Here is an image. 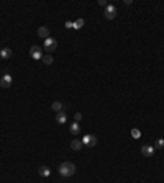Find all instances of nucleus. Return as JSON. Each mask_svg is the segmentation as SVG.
I'll return each instance as SVG.
<instances>
[{
  "instance_id": "nucleus-18",
  "label": "nucleus",
  "mask_w": 164,
  "mask_h": 183,
  "mask_svg": "<svg viewBox=\"0 0 164 183\" xmlns=\"http://www.w3.org/2000/svg\"><path fill=\"white\" fill-rule=\"evenodd\" d=\"M164 145V139H156V142H154V149H161Z\"/></svg>"
},
{
  "instance_id": "nucleus-5",
  "label": "nucleus",
  "mask_w": 164,
  "mask_h": 183,
  "mask_svg": "<svg viewBox=\"0 0 164 183\" xmlns=\"http://www.w3.org/2000/svg\"><path fill=\"white\" fill-rule=\"evenodd\" d=\"M82 144H85L87 147H94V145L97 144V137L92 136V134H85L84 139H82Z\"/></svg>"
},
{
  "instance_id": "nucleus-2",
  "label": "nucleus",
  "mask_w": 164,
  "mask_h": 183,
  "mask_svg": "<svg viewBox=\"0 0 164 183\" xmlns=\"http://www.w3.org/2000/svg\"><path fill=\"white\" fill-rule=\"evenodd\" d=\"M56 48H58V41H56V39L48 38L45 41V51H46V53H54Z\"/></svg>"
},
{
  "instance_id": "nucleus-6",
  "label": "nucleus",
  "mask_w": 164,
  "mask_h": 183,
  "mask_svg": "<svg viewBox=\"0 0 164 183\" xmlns=\"http://www.w3.org/2000/svg\"><path fill=\"white\" fill-rule=\"evenodd\" d=\"M12 85V75L10 74H3L2 79H0V87H3V89H8Z\"/></svg>"
},
{
  "instance_id": "nucleus-4",
  "label": "nucleus",
  "mask_w": 164,
  "mask_h": 183,
  "mask_svg": "<svg viewBox=\"0 0 164 183\" xmlns=\"http://www.w3.org/2000/svg\"><path fill=\"white\" fill-rule=\"evenodd\" d=\"M30 56L33 57V59H43V49L40 48V46H36V44H34V46H31L30 48Z\"/></svg>"
},
{
  "instance_id": "nucleus-8",
  "label": "nucleus",
  "mask_w": 164,
  "mask_h": 183,
  "mask_svg": "<svg viewBox=\"0 0 164 183\" xmlns=\"http://www.w3.org/2000/svg\"><path fill=\"white\" fill-rule=\"evenodd\" d=\"M38 36H40V38L48 39V38H49V30H48L46 26H40V28H38Z\"/></svg>"
},
{
  "instance_id": "nucleus-14",
  "label": "nucleus",
  "mask_w": 164,
  "mask_h": 183,
  "mask_svg": "<svg viewBox=\"0 0 164 183\" xmlns=\"http://www.w3.org/2000/svg\"><path fill=\"white\" fill-rule=\"evenodd\" d=\"M43 64H46V65H49V64H53V56L51 54H46V56H43Z\"/></svg>"
},
{
  "instance_id": "nucleus-17",
  "label": "nucleus",
  "mask_w": 164,
  "mask_h": 183,
  "mask_svg": "<svg viewBox=\"0 0 164 183\" xmlns=\"http://www.w3.org/2000/svg\"><path fill=\"white\" fill-rule=\"evenodd\" d=\"M82 26H84V20L82 18H79V20L74 21V28H76V30H79V28H82Z\"/></svg>"
},
{
  "instance_id": "nucleus-13",
  "label": "nucleus",
  "mask_w": 164,
  "mask_h": 183,
  "mask_svg": "<svg viewBox=\"0 0 164 183\" xmlns=\"http://www.w3.org/2000/svg\"><path fill=\"white\" fill-rule=\"evenodd\" d=\"M38 173L41 175V177H49V173H51V170H49L48 167H40V168H38Z\"/></svg>"
},
{
  "instance_id": "nucleus-19",
  "label": "nucleus",
  "mask_w": 164,
  "mask_h": 183,
  "mask_svg": "<svg viewBox=\"0 0 164 183\" xmlns=\"http://www.w3.org/2000/svg\"><path fill=\"white\" fill-rule=\"evenodd\" d=\"M81 119H82V114H81V113H76V114H74V123H79Z\"/></svg>"
},
{
  "instance_id": "nucleus-16",
  "label": "nucleus",
  "mask_w": 164,
  "mask_h": 183,
  "mask_svg": "<svg viewBox=\"0 0 164 183\" xmlns=\"http://www.w3.org/2000/svg\"><path fill=\"white\" fill-rule=\"evenodd\" d=\"M131 137H135V139H140V137H141V133H140V129L133 128V129H131Z\"/></svg>"
},
{
  "instance_id": "nucleus-20",
  "label": "nucleus",
  "mask_w": 164,
  "mask_h": 183,
  "mask_svg": "<svg viewBox=\"0 0 164 183\" xmlns=\"http://www.w3.org/2000/svg\"><path fill=\"white\" fill-rule=\"evenodd\" d=\"M66 28H74V21H66Z\"/></svg>"
},
{
  "instance_id": "nucleus-1",
  "label": "nucleus",
  "mask_w": 164,
  "mask_h": 183,
  "mask_svg": "<svg viewBox=\"0 0 164 183\" xmlns=\"http://www.w3.org/2000/svg\"><path fill=\"white\" fill-rule=\"evenodd\" d=\"M59 173L62 177H72L76 173V165L72 162H62L59 165Z\"/></svg>"
},
{
  "instance_id": "nucleus-11",
  "label": "nucleus",
  "mask_w": 164,
  "mask_h": 183,
  "mask_svg": "<svg viewBox=\"0 0 164 183\" xmlns=\"http://www.w3.org/2000/svg\"><path fill=\"white\" fill-rule=\"evenodd\" d=\"M82 147V141H79V139H74L72 142H71V149L72 150H79Z\"/></svg>"
},
{
  "instance_id": "nucleus-12",
  "label": "nucleus",
  "mask_w": 164,
  "mask_h": 183,
  "mask_svg": "<svg viewBox=\"0 0 164 183\" xmlns=\"http://www.w3.org/2000/svg\"><path fill=\"white\" fill-rule=\"evenodd\" d=\"M69 129H71V133H72V134H79L81 133V124L79 123H72Z\"/></svg>"
},
{
  "instance_id": "nucleus-10",
  "label": "nucleus",
  "mask_w": 164,
  "mask_h": 183,
  "mask_svg": "<svg viewBox=\"0 0 164 183\" xmlns=\"http://www.w3.org/2000/svg\"><path fill=\"white\" fill-rule=\"evenodd\" d=\"M66 119H67V116H66V113H64V111H59L58 114H56V121H58L59 124H64V123H66Z\"/></svg>"
},
{
  "instance_id": "nucleus-3",
  "label": "nucleus",
  "mask_w": 164,
  "mask_h": 183,
  "mask_svg": "<svg viewBox=\"0 0 164 183\" xmlns=\"http://www.w3.org/2000/svg\"><path fill=\"white\" fill-rule=\"evenodd\" d=\"M103 17H105L107 20H113V18L117 17V8H115V7H113V5H110V3H108V5L105 7Z\"/></svg>"
},
{
  "instance_id": "nucleus-9",
  "label": "nucleus",
  "mask_w": 164,
  "mask_h": 183,
  "mask_svg": "<svg viewBox=\"0 0 164 183\" xmlns=\"http://www.w3.org/2000/svg\"><path fill=\"white\" fill-rule=\"evenodd\" d=\"M12 56H13V53H12L10 48H3L2 51H0V57H2V59H10Z\"/></svg>"
},
{
  "instance_id": "nucleus-21",
  "label": "nucleus",
  "mask_w": 164,
  "mask_h": 183,
  "mask_svg": "<svg viewBox=\"0 0 164 183\" xmlns=\"http://www.w3.org/2000/svg\"><path fill=\"white\" fill-rule=\"evenodd\" d=\"M98 3H100V5H103V7H107V5H108V3L105 2V0H98Z\"/></svg>"
},
{
  "instance_id": "nucleus-15",
  "label": "nucleus",
  "mask_w": 164,
  "mask_h": 183,
  "mask_svg": "<svg viewBox=\"0 0 164 183\" xmlns=\"http://www.w3.org/2000/svg\"><path fill=\"white\" fill-rule=\"evenodd\" d=\"M51 108L54 109V111H62V103H61V101H54V103L51 105Z\"/></svg>"
},
{
  "instance_id": "nucleus-7",
  "label": "nucleus",
  "mask_w": 164,
  "mask_h": 183,
  "mask_svg": "<svg viewBox=\"0 0 164 183\" xmlns=\"http://www.w3.org/2000/svg\"><path fill=\"white\" fill-rule=\"evenodd\" d=\"M141 154H143V157H153L154 147H151V145H143V147H141Z\"/></svg>"
}]
</instances>
